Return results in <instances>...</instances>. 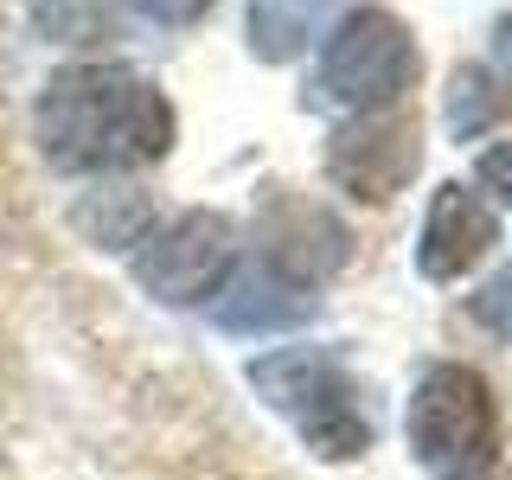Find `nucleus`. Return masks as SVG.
I'll use <instances>...</instances> for the list:
<instances>
[{
  "instance_id": "nucleus-1",
  "label": "nucleus",
  "mask_w": 512,
  "mask_h": 480,
  "mask_svg": "<svg viewBox=\"0 0 512 480\" xmlns=\"http://www.w3.org/2000/svg\"><path fill=\"white\" fill-rule=\"evenodd\" d=\"M32 128L58 173H135L173 148V103L135 64H64L45 77Z\"/></svg>"
},
{
  "instance_id": "nucleus-2",
  "label": "nucleus",
  "mask_w": 512,
  "mask_h": 480,
  "mask_svg": "<svg viewBox=\"0 0 512 480\" xmlns=\"http://www.w3.org/2000/svg\"><path fill=\"white\" fill-rule=\"evenodd\" d=\"M250 391L276 416H288L320 461H359L372 448V416L359 404V384L327 346H282L250 359Z\"/></svg>"
},
{
  "instance_id": "nucleus-3",
  "label": "nucleus",
  "mask_w": 512,
  "mask_h": 480,
  "mask_svg": "<svg viewBox=\"0 0 512 480\" xmlns=\"http://www.w3.org/2000/svg\"><path fill=\"white\" fill-rule=\"evenodd\" d=\"M410 448L436 480H487L500 461V404L474 365H429L410 397Z\"/></svg>"
},
{
  "instance_id": "nucleus-4",
  "label": "nucleus",
  "mask_w": 512,
  "mask_h": 480,
  "mask_svg": "<svg viewBox=\"0 0 512 480\" xmlns=\"http://www.w3.org/2000/svg\"><path fill=\"white\" fill-rule=\"evenodd\" d=\"M416 71H423V58H416L410 26L384 7H359L333 26L320 71H314V90H320V103H340L352 116H378V109H397L410 96Z\"/></svg>"
},
{
  "instance_id": "nucleus-5",
  "label": "nucleus",
  "mask_w": 512,
  "mask_h": 480,
  "mask_svg": "<svg viewBox=\"0 0 512 480\" xmlns=\"http://www.w3.org/2000/svg\"><path fill=\"white\" fill-rule=\"evenodd\" d=\"M231 269H237V224L224 212H186V218L148 231L135 250V282L154 301H167V308L212 301Z\"/></svg>"
},
{
  "instance_id": "nucleus-6",
  "label": "nucleus",
  "mask_w": 512,
  "mask_h": 480,
  "mask_svg": "<svg viewBox=\"0 0 512 480\" xmlns=\"http://www.w3.org/2000/svg\"><path fill=\"white\" fill-rule=\"evenodd\" d=\"M423 167V128L416 109H378V116H352L327 141V180L359 205H391Z\"/></svg>"
},
{
  "instance_id": "nucleus-7",
  "label": "nucleus",
  "mask_w": 512,
  "mask_h": 480,
  "mask_svg": "<svg viewBox=\"0 0 512 480\" xmlns=\"http://www.w3.org/2000/svg\"><path fill=\"white\" fill-rule=\"evenodd\" d=\"M314 288L282 276L276 263H263V256H250V263H237L224 288L212 295V320L224 333H282V327H301V320H314Z\"/></svg>"
},
{
  "instance_id": "nucleus-8",
  "label": "nucleus",
  "mask_w": 512,
  "mask_h": 480,
  "mask_svg": "<svg viewBox=\"0 0 512 480\" xmlns=\"http://www.w3.org/2000/svg\"><path fill=\"white\" fill-rule=\"evenodd\" d=\"M493 244H500V224L480 205V192H468L461 180L436 186L429 218H423V244H416V269H423L429 282H455V276H468Z\"/></svg>"
},
{
  "instance_id": "nucleus-9",
  "label": "nucleus",
  "mask_w": 512,
  "mask_h": 480,
  "mask_svg": "<svg viewBox=\"0 0 512 480\" xmlns=\"http://www.w3.org/2000/svg\"><path fill=\"white\" fill-rule=\"evenodd\" d=\"M263 263H276L282 276H295V282H320V276H333V269L346 263V231L333 224L320 205L308 199H269V212H263Z\"/></svg>"
},
{
  "instance_id": "nucleus-10",
  "label": "nucleus",
  "mask_w": 512,
  "mask_h": 480,
  "mask_svg": "<svg viewBox=\"0 0 512 480\" xmlns=\"http://www.w3.org/2000/svg\"><path fill=\"white\" fill-rule=\"evenodd\" d=\"M333 0H244V32L250 52L263 64H288L314 45L320 20H327Z\"/></svg>"
},
{
  "instance_id": "nucleus-11",
  "label": "nucleus",
  "mask_w": 512,
  "mask_h": 480,
  "mask_svg": "<svg viewBox=\"0 0 512 480\" xmlns=\"http://www.w3.org/2000/svg\"><path fill=\"white\" fill-rule=\"evenodd\" d=\"M442 116H448V128H455V141H474V135H487V128H500L512 116V90L487 71V64H455Z\"/></svg>"
},
{
  "instance_id": "nucleus-12",
  "label": "nucleus",
  "mask_w": 512,
  "mask_h": 480,
  "mask_svg": "<svg viewBox=\"0 0 512 480\" xmlns=\"http://www.w3.org/2000/svg\"><path fill=\"white\" fill-rule=\"evenodd\" d=\"M77 224H84V237L90 244H103V250H135L141 237L154 231V205H148V192H90L84 205H77Z\"/></svg>"
},
{
  "instance_id": "nucleus-13",
  "label": "nucleus",
  "mask_w": 512,
  "mask_h": 480,
  "mask_svg": "<svg viewBox=\"0 0 512 480\" xmlns=\"http://www.w3.org/2000/svg\"><path fill=\"white\" fill-rule=\"evenodd\" d=\"M468 314H474L487 333H500V340H512V269H500V276H493L487 288H480V295L468 301Z\"/></svg>"
},
{
  "instance_id": "nucleus-14",
  "label": "nucleus",
  "mask_w": 512,
  "mask_h": 480,
  "mask_svg": "<svg viewBox=\"0 0 512 480\" xmlns=\"http://www.w3.org/2000/svg\"><path fill=\"white\" fill-rule=\"evenodd\" d=\"M128 7H135L141 20H154V26H192V20L212 13V0H128Z\"/></svg>"
},
{
  "instance_id": "nucleus-15",
  "label": "nucleus",
  "mask_w": 512,
  "mask_h": 480,
  "mask_svg": "<svg viewBox=\"0 0 512 480\" xmlns=\"http://www.w3.org/2000/svg\"><path fill=\"white\" fill-rule=\"evenodd\" d=\"M480 186H493L500 205H512V141H493V148L480 154Z\"/></svg>"
},
{
  "instance_id": "nucleus-16",
  "label": "nucleus",
  "mask_w": 512,
  "mask_h": 480,
  "mask_svg": "<svg viewBox=\"0 0 512 480\" xmlns=\"http://www.w3.org/2000/svg\"><path fill=\"white\" fill-rule=\"evenodd\" d=\"M493 45H500V58L512 64V13H506V20H500V26H493Z\"/></svg>"
},
{
  "instance_id": "nucleus-17",
  "label": "nucleus",
  "mask_w": 512,
  "mask_h": 480,
  "mask_svg": "<svg viewBox=\"0 0 512 480\" xmlns=\"http://www.w3.org/2000/svg\"><path fill=\"white\" fill-rule=\"evenodd\" d=\"M506 480H512V474H506Z\"/></svg>"
}]
</instances>
